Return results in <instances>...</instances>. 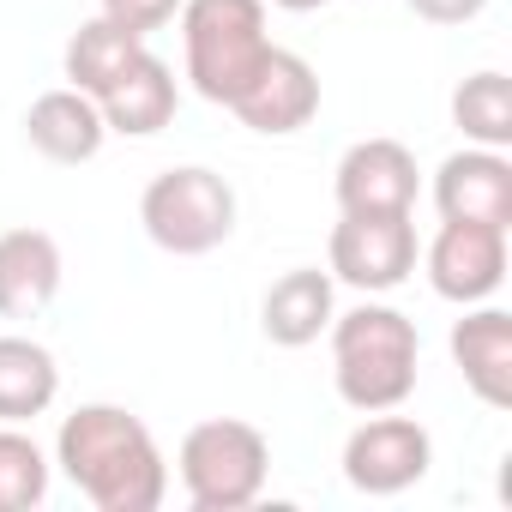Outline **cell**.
Here are the masks:
<instances>
[{
    "instance_id": "cell-1",
    "label": "cell",
    "mask_w": 512,
    "mask_h": 512,
    "mask_svg": "<svg viewBox=\"0 0 512 512\" xmlns=\"http://www.w3.org/2000/svg\"><path fill=\"white\" fill-rule=\"evenodd\" d=\"M55 464L97 512H157L169 494L151 428L121 404H79L55 434Z\"/></svg>"
},
{
    "instance_id": "cell-2",
    "label": "cell",
    "mask_w": 512,
    "mask_h": 512,
    "mask_svg": "<svg viewBox=\"0 0 512 512\" xmlns=\"http://www.w3.org/2000/svg\"><path fill=\"white\" fill-rule=\"evenodd\" d=\"M416 320L386 308V302H362L350 314H332V380L338 398L362 416L374 410H398L416 392Z\"/></svg>"
},
{
    "instance_id": "cell-3",
    "label": "cell",
    "mask_w": 512,
    "mask_h": 512,
    "mask_svg": "<svg viewBox=\"0 0 512 512\" xmlns=\"http://www.w3.org/2000/svg\"><path fill=\"white\" fill-rule=\"evenodd\" d=\"M187 79L205 103H235V91L266 61V0H181Z\"/></svg>"
},
{
    "instance_id": "cell-4",
    "label": "cell",
    "mask_w": 512,
    "mask_h": 512,
    "mask_svg": "<svg viewBox=\"0 0 512 512\" xmlns=\"http://www.w3.org/2000/svg\"><path fill=\"white\" fill-rule=\"evenodd\" d=\"M272 470V446L253 422L235 416H211L199 428H187L181 440V488L199 512H241L260 500Z\"/></svg>"
},
{
    "instance_id": "cell-5",
    "label": "cell",
    "mask_w": 512,
    "mask_h": 512,
    "mask_svg": "<svg viewBox=\"0 0 512 512\" xmlns=\"http://www.w3.org/2000/svg\"><path fill=\"white\" fill-rule=\"evenodd\" d=\"M139 223L145 235L163 247V253H181V260H193V253H211L229 241L235 229V187L217 175V169H163L145 199H139Z\"/></svg>"
},
{
    "instance_id": "cell-6",
    "label": "cell",
    "mask_w": 512,
    "mask_h": 512,
    "mask_svg": "<svg viewBox=\"0 0 512 512\" xmlns=\"http://www.w3.org/2000/svg\"><path fill=\"white\" fill-rule=\"evenodd\" d=\"M416 272V223L410 211L392 217H362L344 211V223L332 229V278L362 290V296H386Z\"/></svg>"
},
{
    "instance_id": "cell-7",
    "label": "cell",
    "mask_w": 512,
    "mask_h": 512,
    "mask_svg": "<svg viewBox=\"0 0 512 512\" xmlns=\"http://www.w3.org/2000/svg\"><path fill=\"white\" fill-rule=\"evenodd\" d=\"M428 464H434V440L416 416L374 410L344 440V482L356 494H404L428 476Z\"/></svg>"
},
{
    "instance_id": "cell-8",
    "label": "cell",
    "mask_w": 512,
    "mask_h": 512,
    "mask_svg": "<svg viewBox=\"0 0 512 512\" xmlns=\"http://www.w3.org/2000/svg\"><path fill=\"white\" fill-rule=\"evenodd\" d=\"M428 284L434 296L470 308L488 302L506 284V229L494 223H440V235L428 241Z\"/></svg>"
},
{
    "instance_id": "cell-9",
    "label": "cell",
    "mask_w": 512,
    "mask_h": 512,
    "mask_svg": "<svg viewBox=\"0 0 512 512\" xmlns=\"http://www.w3.org/2000/svg\"><path fill=\"white\" fill-rule=\"evenodd\" d=\"M235 115H241V127H253V133H296V127H308L314 115H320V73L302 61V55H290V49H266V61L253 67V79L235 91V103H229Z\"/></svg>"
},
{
    "instance_id": "cell-10",
    "label": "cell",
    "mask_w": 512,
    "mask_h": 512,
    "mask_svg": "<svg viewBox=\"0 0 512 512\" xmlns=\"http://www.w3.org/2000/svg\"><path fill=\"white\" fill-rule=\"evenodd\" d=\"M434 205L446 223H494L506 229L512 223V163L488 145H470V151H452L440 169H434Z\"/></svg>"
},
{
    "instance_id": "cell-11",
    "label": "cell",
    "mask_w": 512,
    "mask_h": 512,
    "mask_svg": "<svg viewBox=\"0 0 512 512\" xmlns=\"http://www.w3.org/2000/svg\"><path fill=\"white\" fill-rule=\"evenodd\" d=\"M338 205L362 217H392L416 205V157L398 139H362L338 157Z\"/></svg>"
},
{
    "instance_id": "cell-12",
    "label": "cell",
    "mask_w": 512,
    "mask_h": 512,
    "mask_svg": "<svg viewBox=\"0 0 512 512\" xmlns=\"http://www.w3.org/2000/svg\"><path fill=\"white\" fill-rule=\"evenodd\" d=\"M61 290V247L43 229L0 235V320H37Z\"/></svg>"
},
{
    "instance_id": "cell-13",
    "label": "cell",
    "mask_w": 512,
    "mask_h": 512,
    "mask_svg": "<svg viewBox=\"0 0 512 512\" xmlns=\"http://www.w3.org/2000/svg\"><path fill=\"white\" fill-rule=\"evenodd\" d=\"M175 103H181V85H175L169 61H157L151 49L97 97L103 127L121 133V139H151V133H163V127L175 121Z\"/></svg>"
},
{
    "instance_id": "cell-14",
    "label": "cell",
    "mask_w": 512,
    "mask_h": 512,
    "mask_svg": "<svg viewBox=\"0 0 512 512\" xmlns=\"http://www.w3.org/2000/svg\"><path fill=\"white\" fill-rule=\"evenodd\" d=\"M452 362L488 410H506L512 404V314H500V308L464 314L452 326Z\"/></svg>"
},
{
    "instance_id": "cell-15",
    "label": "cell",
    "mask_w": 512,
    "mask_h": 512,
    "mask_svg": "<svg viewBox=\"0 0 512 512\" xmlns=\"http://www.w3.org/2000/svg\"><path fill=\"white\" fill-rule=\"evenodd\" d=\"M25 139H31V151H43L49 163H91V157L103 151L109 127H103L97 97H85V91L67 85V91H43V97L31 103Z\"/></svg>"
},
{
    "instance_id": "cell-16",
    "label": "cell",
    "mask_w": 512,
    "mask_h": 512,
    "mask_svg": "<svg viewBox=\"0 0 512 512\" xmlns=\"http://www.w3.org/2000/svg\"><path fill=\"white\" fill-rule=\"evenodd\" d=\"M260 326H266V338H272L278 350H302V344H314V338L332 326V278L314 272V266L284 272V278L266 290Z\"/></svg>"
},
{
    "instance_id": "cell-17",
    "label": "cell",
    "mask_w": 512,
    "mask_h": 512,
    "mask_svg": "<svg viewBox=\"0 0 512 512\" xmlns=\"http://www.w3.org/2000/svg\"><path fill=\"white\" fill-rule=\"evenodd\" d=\"M61 368L31 338H0V422H31L55 404Z\"/></svg>"
},
{
    "instance_id": "cell-18",
    "label": "cell",
    "mask_w": 512,
    "mask_h": 512,
    "mask_svg": "<svg viewBox=\"0 0 512 512\" xmlns=\"http://www.w3.org/2000/svg\"><path fill=\"white\" fill-rule=\"evenodd\" d=\"M139 55H145V37L121 31L115 19H91V25H79L73 43H67V79H73V91L103 97Z\"/></svg>"
},
{
    "instance_id": "cell-19",
    "label": "cell",
    "mask_w": 512,
    "mask_h": 512,
    "mask_svg": "<svg viewBox=\"0 0 512 512\" xmlns=\"http://www.w3.org/2000/svg\"><path fill=\"white\" fill-rule=\"evenodd\" d=\"M452 121L470 145H488V151H506L512 145V85L506 73H470L458 91H452Z\"/></svg>"
},
{
    "instance_id": "cell-20",
    "label": "cell",
    "mask_w": 512,
    "mask_h": 512,
    "mask_svg": "<svg viewBox=\"0 0 512 512\" xmlns=\"http://www.w3.org/2000/svg\"><path fill=\"white\" fill-rule=\"evenodd\" d=\"M49 500V458L31 434L0 428V512H31Z\"/></svg>"
},
{
    "instance_id": "cell-21",
    "label": "cell",
    "mask_w": 512,
    "mask_h": 512,
    "mask_svg": "<svg viewBox=\"0 0 512 512\" xmlns=\"http://www.w3.org/2000/svg\"><path fill=\"white\" fill-rule=\"evenodd\" d=\"M175 13H181V0H103V19H115V25L133 31V37L163 31Z\"/></svg>"
},
{
    "instance_id": "cell-22",
    "label": "cell",
    "mask_w": 512,
    "mask_h": 512,
    "mask_svg": "<svg viewBox=\"0 0 512 512\" xmlns=\"http://www.w3.org/2000/svg\"><path fill=\"white\" fill-rule=\"evenodd\" d=\"M488 0H410V13L428 19V25H470Z\"/></svg>"
},
{
    "instance_id": "cell-23",
    "label": "cell",
    "mask_w": 512,
    "mask_h": 512,
    "mask_svg": "<svg viewBox=\"0 0 512 512\" xmlns=\"http://www.w3.org/2000/svg\"><path fill=\"white\" fill-rule=\"evenodd\" d=\"M284 13H314V7H326V0H278Z\"/></svg>"
}]
</instances>
